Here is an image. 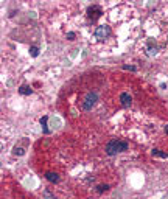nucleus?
I'll return each instance as SVG.
<instances>
[{"mask_svg": "<svg viewBox=\"0 0 168 199\" xmlns=\"http://www.w3.org/2000/svg\"><path fill=\"white\" fill-rule=\"evenodd\" d=\"M153 156H156V157H162V159H166V157H168L166 152H162L160 149H153Z\"/></svg>", "mask_w": 168, "mask_h": 199, "instance_id": "8", "label": "nucleus"}, {"mask_svg": "<svg viewBox=\"0 0 168 199\" xmlns=\"http://www.w3.org/2000/svg\"><path fill=\"white\" fill-rule=\"evenodd\" d=\"M47 121H48V117H42V118H41V124H42V129H44V132L45 134H48V129H47Z\"/></svg>", "mask_w": 168, "mask_h": 199, "instance_id": "9", "label": "nucleus"}, {"mask_svg": "<svg viewBox=\"0 0 168 199\" xmlns=\"http://www.w3.org/2000/svg\"><path fill=\"white\" fill-rule=\"evenodd\" d=\"M101 14H103V10H101V6H98V5H92V6L87 8V17L92 22L98 20L101 17Z\"/></svg>", "mask_w": 168, "mask_h": 199, "instance_id": "3", "label": "nucleus"}, {"mask_svg": "<svg viewBox=\"0 0 168 199\" xmlns=\"http://www.w3.org/2000/svg\"><path fill=\"white\" fill-rule=\"evenodd\" d=\"M109 34H110V28H109L107 25H100V26H97V30H95V38L97 39L103 41L104 38H107Z\"/></svg>", "mask_w": 168, "mask_h": 199, "instance_id": "4", "label": "nucleus"}, {"mask_svg": "<svg viewBox=\"0 0 168 199\" xmlns=\"http://www.w3.org/2000/svg\"><path fill=\"white\" fill-rule=\"evenodd\" d=\"M131 101H132V98H131L129 93L123 92V93L120 95V103H121V106H123V107H129L131 106Z\"/></svg>", "mask_w": 168, "mask_h": 199, "instance_id": "5", "label": "nucleus"}, {"mask_svg": "<svg viewBox=\"0 0 168 199\" xmlns=\"http://www.w3.org/2000/svg\"><path fill=\"white\" fill-rule=\"evenodd\" d=\"M107 190H109V185H106V184L97 187V191H98V193H104V191H107Z\"/></svg>", "mask_w": 168, "mask_h": 199, "instance_id": "10", "label": "nucleus"}, {"mask_svg": "<svg viewBox=\"0 0 168 199\" xmlns=\"http://www.w3.org/2000/svg\"><path fill=\"white\" fill-rule=\"evenodd\" d=\"M19 93H20V95H31L33 89L30 86H20V87H19Z\"/></svg>", "mask_w": 168, "mask_h": 199, "instance_id": "7", "label": "nucleus"}, {"mask_svg": "<svg viewBox=\"0 0 168 199\" xmlns=\"http://www.w3.org/2000/svg\"><path fill=\"white\" fill-rule=\"evenodd\" d=\"M30 55H31L33 58H36L37 55H39V48H37V47H34V45H33V47L30 48Z\"/></svg>", "mask_w": 168, "mask_h": 199, "instance_id": "11", "label": "nucleus"}, {"mask_svg": "<svg viewBox=\"0 0 168 199\" xmlns=\"http://www.w3.org/2000/svg\"><path fill=\"white\" fill-rule=\"evenodd\" d=\"M67 39H69V41H73V39H75V33H73V31L67 33Z\"/></svg>", "mask_w": 168, "mask_h": 199, "instance_id": "13", "label": "nucleus"}, {"mask_svg": "<svg viewBox=\"0 0 168 199\" xmlns=\"http://www.w3.org/2000/svg\"><path fill=\"white\" fill-rule=\"evenodd\" d=\"M45 179L48 180V182H51V184L59 182V176L56 174V173H51V171H48V173H45Z\"/></svg>", "mask_w": 168, "mask_h": 199, "instance_id": "6", "label": "nucleus"}, {"mask_svg": "<svg viewBox=\"0 0 168 199\" xmlns=\"http://www.w3.org/2000/svg\"><path fill=\"white\" fill-rule=\"evenodd\" d=\"M123 69L125 70H132V72H135V67H132V66H123Z\"/></svg>", "mask_w": 168, "mask_h": 199, "instance_id": "14", "label": "nucleus"}, {"mask_svg": "<svg viewBox=\"0 0 168 199\" xmlns=\"http://www.w3.org/2000/svg\"><path fill=\"white\" fill-rule=\"evenodd\" d=\"M97 100H98L97 92H89L86 96H84V101H82V109H84V111H90L92 107L95 106Z\"/></svg>", "mask_w": 168, "mask_h": 199, "instance_id": "2", "label": "nucleus"}, {"mask_svg": "<svg viewBox=\"0 0 168 199\" xmlns=\"http://www.w3.org/2000/svg\"><path fill=\"white\" fill-rule=\"evenodd\" d=\"M165 132H166V134H168V124H166V128H165Z\"/></svg>", "mask_w": 168, "mask_h": 199, "instance_id": "15", "label": "nucleus"}, {"mask_svg": "<svg viewBox=\"0 0 168 199\" xmlns=\"http://www.w3.org/2000/svg\"><path fill=\"white\" fill-rule=\"evenodd\" d=\"M13 154H14V156H23L25 151H23L22 148H14V149H13Z\"/></svg>", "mask_w": 168, "mask_h": 199, "instance_id": "12", "label": "nucleus"}, {"mask_svg": "<svg viewBox=\"0 0 168 199\" xmlns=\"http://www.w3.org/2000/svg\"><path fill=\"white\" fill-rule=\"evenodd\" d=\"M128 149V143L123 140H110L106 145V154L107 156H115L118 152H123Z\"/></svg>", "mask_w": 168, "mask_h": 199, "instance_id": "1", "label": "nucleus"}]
</instances>
